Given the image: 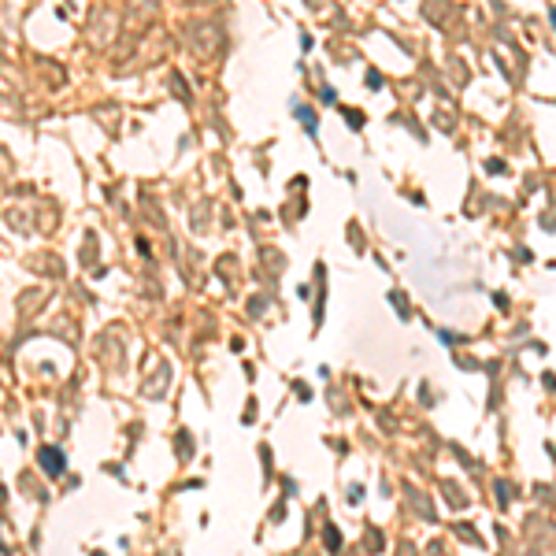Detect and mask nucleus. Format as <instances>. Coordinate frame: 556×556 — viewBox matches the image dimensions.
<instances>
[{"label":"nucleus","instance_id":"obj_1","mask_svg":"<svg viewBox=\"0 0 556 556\" xmlns=\"http://www.w3.org/2000/svg\"><path fill=\"white\" fill-rule=\"evenodd\" d=\"M41 467L49 475H59V471H63V456H59L56 449H41Z\"/></svg>","mask_w":556,"mask_h":556}]
</instances>
